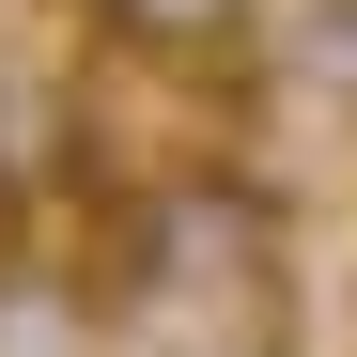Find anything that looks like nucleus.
<instances>
[{"mask_svg": "<svg viewBox=\"0 0 357 357\" xmlns=\"http://www.w3.org/2000/svg\"><path fill=\"white\" fill-rule=\"evenodd\" d=\"M280 78L295 93H311V109H342V125H357V0H280Z\"/></svg>", "mask_w": 357, "mask_h": 357, "instance_id": "f03ea898", "label": "nucleus"}, {"mask_svg": "<svg viewBox=\"0 0 357 357\" xmlns=\"http://www.w3.org/2000/svg\"><path fill=\"white\" fill-rule=\"evenodd\" d=\"M78 16L140 63H249L264 47V0H78Z\"/></svg>", "mask_w": 357, "mask_h": 357, "instance_id": "f257e3e1", "label": "nucleus"}]
</instances>
